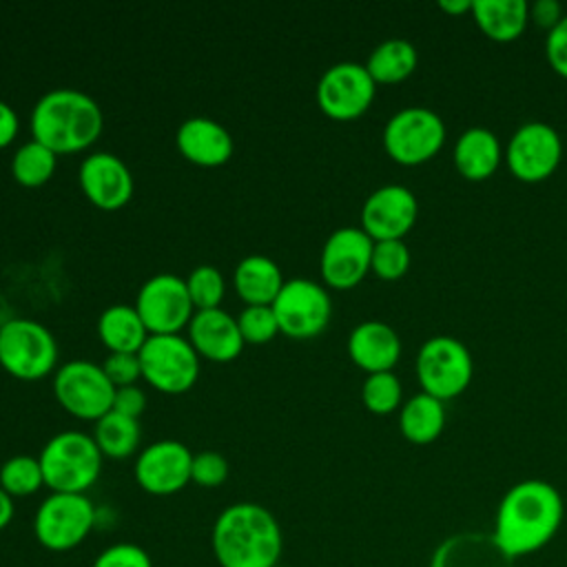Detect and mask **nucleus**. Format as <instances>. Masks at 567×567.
Masks as SVG:
<instances>
[{
  "label": "nucleus",
  "mask_w": 567,
  "mask_h": 567,
  "mask_svg": "<svg viewBox=\"0 0 567 567\" xmlns=\"http://www.w3.org/2000/svg\"><path fill=\"white\" fill-rule=\"evenodd\" d=\"M348 357L368 374L392 372L401 359V339L390 323L368 319L348 334Z\"/></svg>",
  "instance_id": "20"
},
{
  "label": "nucleus",
  "mask_w": 567,
  "mask_h": 567,
  "mask_svg": "<svg viewBox=\"0 0 567 567\" xmlns=\"http://www.w3.org/2000/svg\"><path fill=\"white\" fill-rule=\"evenodd\" d=\"M219 567H277L284 534L270 509L257 503H233L219 512L210 532Z\"/></svg>",
  "instance_id": "2"
},
{
  "label": "nucleus",
  "mask_w": 567,
  "mask_h": 567,
  "mask_svg": "<svg viewBox=\"0 0 567 567\" xmlns=\"http://www.w3.org/2000/svg\"><path fill=\"white\" fill-rule=\"evenodd\" d=\"M2 326H4V321H2V317H0V330H2Z\"/></svg>",
  "instance_id": "45"
},
{
  "label": "nucleus",
  "mask_w": 567,
  "mask_h": 567,
  "mask_svg": "<svg viewBox=\"0 0 567 567\" xmlns=\"http://www.w3.org/2000/svg\"><path fill=\"white\" fill-rule=\"evenodd\" d=\"M58 155L42 146L40 142L31 140L22 144L13 157H11V175L20 186L38 188L47 184L55 173V159Z\"/></svg>",
  "instance_id": "30"
},
{
  "label": "nucleus",
  "mask_w": 567,
  "mask_h": 567,
  "mask_svg": "<svg viewBox=\"0 0 567 567\" xmlns=\"http://www.w3.org/2000/svg\"><path fill=\"white\" fill-rule=\"evenodd\" d=\"M102 370H104V374L111 379V383L115 388L135 385V381L142 377L140 357L137 354H128V352H111L106 357V361L102 363Z\"/></svg>",
  "instance_id": "38"
},
{
  "label": "nucleus",
  "mask_w": 567,
  "mask_h": 567,
  "mask_svg": "<svg viewBox=\"0 0 567 567\" xmlns=\"http://www.w3.org/2000/svg\"><path fill=\"white\" fill-rule=\"evenodd\" d=\"M237 326L244 343L252 346L268 343L279 332L272 306H246L237 317Z\"/></svg>",
  "instance_id": "35"
},
{
  "label": "nucleus",
  "mask_w": 567,
  "mask_h": 567,
  "mask_svg": "<svg viewBox=\"0 0 567 567\" xmlns=\"http://www.w3.org/2000/svg\"><path fill=\"white\" fill-rule=\"evenodd\" d=\"M565 501L560 492L543 478L514 483L498 501L492 536L509 558H520L543 549L560 529Z\"/></svg>",
  "instance_id": "1"
},
{
  "label": "nucleus",
  "mask_w": 567,
  "mask_h": 567,
  "mask_svg": "<svg viewBox=\"0 0 567 567\" xmlns=\"http://www.w3.org/2000/svg\"><path fill=\"white\" fill-rule=\"evenodd\" d=\"M91 567H153V560L140 545L115 543L102 549Z\"/></svg>",
  "instance_id": "37"
},
{
  "label": "nucleus",
  "mask_w": 567,
  "mask_h": 567,
  "mask_svg": "<svg viewBox=\"0 0 567 567\" xmlns=\"http://www.w3.org/2000/svg\"><path fill=\"white\" fill-rule=\"evenodd\" d=\"M377 84L365 64L337 62L317 82V104L323 115L337 122L361 117L374 102Z\"/></svg>",
  "instance_id": "14"
},
{
  "label": "nucleus",
  "mask_w": 567,
  "mask_h": 567,
  "mask_svg": "<svg viewBox=\"0 0 567 567\" xmlns=\"http://www.w3.org/2000/svg\"><path fill=\"white\" fill-rule=\"evenodd\" d=\"M419 64V53L412 42L403 38H390L377 44L368 60L365 69L374 84H399L408 80Z\"/></svg>",
  "instance_id": "28"
},
{
  "label": "nucleus",
  "mask_w": 567,
  "mask_h": 567,
  "mask_svg": "<svg viewBox=\"0 0 567 567\" xmlns=\"http://www.w3.org/2000/svg\"><path fill=\"white\" fill-rule=\"evenodd\" d=\"M233 286L246 306H272L284 286V277L270 257L248 255L235 266Z\"/></svg>",
  "instance_id": "25"
},
{
  "label": "nucleus",
  "mask_w": 567,
  "mask_h": 567,
  "mask_svg": "<svg viewBox=\"0 0 567 567\" xmlns=\"http://www.w3.org/2000/svg\"><path fill=\"white\" fill-rule=\"evenodd\" d=\"M53 394L69 414L84 421H97L113 410L115 385L104 374L102 365L75 359L55 370Z\"/></svg>",
  "instance_id": "10"
},
{
  "label": "nucleus",
  "mask_w": 567,
  "mask_h": 567,
  "mask_svg": "<svg viewBox=\"0 0 567 567\" xmlns=\"http://www.w3.org/2000/svg\"><path fill=\"white\" fill-rule=\"evenodd\" d=\"M470 16L487 40L507 44L525 33L529 4L525 0H472Z\"/></svg>",
  "instance_id": "24"
},
{
  "label": "nucleus",
  "mask_w": 567,
  "mask_h": 567,
  "mask_svg": "<svg viewBox=\"0 0 567 567\" xmlns=\"http://www.w3.org/2000/svg\"><path fill=\"white\" fill-rule=\"evenodd\" d=\"M272 312L279 332L303 341L326 330L332 315V301L321 284L297 277L284 281L277 299L272 301Z\"/></svg>",
  "instance_id": "12"
},
{
  "label": "nucleus",
  "mask_w": 567,
  "mask_h": 567,
  "mask_svg": "<svg viewBox=\"0 0 567 567\" xmlns=\"http://www.w3.org/2000/svg\"><path fill=\"white\" fill-rule=\"evenodd\" d=\"M545 58L551 71L567 80V13L545 38Z\"/></svg>",
  "instance_id": "39"
},
{
  "label": "nucleus",
  "mask_w": 567,
  "mask_h": 567,
  "mask_svg": "<svg viewBox=\"0 0 567 567\" xmlns=\"http://www.w3.org/2000/svg\"><path fill=\"white\" fill-rule=\"evenodd\" d=\"M419 217L416 195L401 184H385L372 190L361 206V230L372 241L405 239Z\"/></svg>",
  "instance_id": "16"
},
{
  "label": "nucleus",
  "mask_w": 567,
  "mask_h": 567,
  "mask_svg": "<svg viewBox=\"0 0 567 567\" xmlns=\"http://www.w3.org/2000/svg\"><path fill=\"white\" fill-rule=\"evenodd\" d=\"M447 137L443 117L425 106H405L383 126L381 142L388 157L401 166H421L430 162Z\"/></svg>",
  "instance_id": "6"
},
{
  "label": "nucleus",
  "mask_w": 567,
  "mask_h": 567,
  "mask_svg": "<svg viewBox=\"0 0 567 567\" xmlns=\"http://www.w3.org/2000/svg\"><path fill=\"white\" fill-rule=\"evenodd\" d=\"M44 485V474L35 456L18 454L2 463L0 467V487L11 498H22L35 494Z\"/></svg>",
  "instance_id": "31"
},
{
  "label": "nucleus",
  "mask_w": 567,
  "mask_h": 567,
  "mask_svg": "<svg viewBox=\"0 0 567 567\" xmlns=\"http://www.w3.org/2000/svg\"><path fill=\"white\" fill-rule=\"evenodd\" d=\"M137 357L142 379L164 394H184L199 377V354L182 334H151Z\"/></svg>",
  "instance_id": "9"
},
{
  "label": "nucleus",
  "mask_w": 567,
  "mask_h": 567,
  "mask_svg": "<svg viewBox=\"0 0 567 567\" xmlns=\"http://www.w3.org/2000/svg\"><path fill=\"white\" fill-rule=\"evenodd\" d=\"M18 126H20L18 113L13 111L11 104L0 100V148H7L16 140Z\"/></svg>",
  "instance_id": "42"
},
{
  "label": "nucleus",
  "mask_w": 567,
  "mask_h": 567,
  "mask_svg": "<svg viewBox=\"0 0 567 567\" xmlns=\"http://www.w3.org/2000/svg\"><path fill=\"white\" fill-rule=\"evenodd\" d=\"M13 512H16L13 498L0 487V532H2L4 527H9V523L13 520Z\"/></svg>",
  "instance_id": "44"
},
{
  "label": "nucleus",
  "mask_w": 567,
  "mask_h": 567,
  "mask_svg": "<svg viewBox=\"0 0 567 567\" xmlns=\"http://www.w3.org/2000/svg\"><path fill=\"white\" fill-rule=\"evenodd\" d=\"M363 408L377 416L392 414L403 405V388L394 372L368 374L361 385Z\"/></svg>",
  "instance_id": "32"
},
{
  "label": "nucleus",
  "mask_w": 567,
  "mask_h": 567,
  "mask_svg": "<svg viewBox=\"0 0 567 567\" xmlns=\"http://www.w3.org/2000/svg\"><path fill=\"white\" fill-rule=\"evenodd\" d=\"M186 288L190 295V301L195 306V310H213L219 308L224 292H226V284L221 272L210 266V264H202L197 268L190 270L188 279H186Z\"/></svg>",
  "instance_id": "33"
},
{
  "label": "nucleus",
  "mask_w": 567,
  "mask_h": 567,
  "mask_svg": "<svg viewBox=\"0 0 567 567\" xmlns=\"http://www.w3.org/2000/svg\"><path fill=\"white\" fill-rule=\"evenodd\" d=\"M133 306L148 334H179L195 315L186 279L173 272L148 277L140 286Z\"/></svg>",
  "instance_id": "13"
},
{
  "label": "nucleus",
  "mask_w": 567,
  "mask_h": 567,
  "mask_svg": "<svg viewBox=\"0 0 567 567\" xmlns=\"http://www.w3.org/2000/svg\"><path fill=\"white\" fill-rule=\"evenodd\" d=\"M100 104L78 89H51L31 111V135L55 155L89 148L102 133Z\"/></svg>",
  "instance_id": "3"
},
{
  "label": "nucleus",
  "mask_w": 567,
  "mask_h": 567,
  "mask_svg": "<svg viewBox=\"0 0 567 567\" xmlns=\"http://www.w3.org/2000/svg\"><path fill=\"white\" fill-rule=\"evenodd\" d=\"M563 159V140L558 131L545 122L520 124L505 144L503 162L509 173L525 184H538L554 175Z\"/></svg>",
  "instance_id": "11"
},
{
  "label": "nucleus",
  "mask_w": 567,
  "mask_h": 567,
  "mask_svg": "<svg viewBox=\"0 0 567 567\" xmlns=\"http://www.w3.org/2000/svg\"><path fill=\"white\" fill-rule=\"evenodd\" d=\"M58 343L49 328L31 319H9L0 330V365L20 381H38L55 370Z\"/></svg>",
  "instance_id": "7"
},
{
  "label": "nucleus",
  "mask_w": 567,
  "mask_h": 567,
  "mask_svg": "<svg viewBox=\"0 0 567 567\" xmlns=\"http://www.w3.org/2000/svg\"><path fill=\"white\" fill-rule=\"evenodd\" d=\"M95 525V507L86 494L51 492L33 516V536L49 551L75 549Z\"/></svg>",
  "instance_id": "8"
},
{
  "label": "nucleus",
  "mask_w": 567,
  "mask_h": 567,
  "mask_svg": "<svg viewBox=\"0 0 567 567\" xmlns=\"http://www.w3.org/2000/svg\"><path fill=\"white\" fill-rule=\"evenodd\" d=\"M374 241L361 226H343L330 233L321 248L319 270L323 284L334 290H350L370 272Z\"/></svg>",
  "instance_id": "15"
},
{
  "label": "nucleus",
  "mask_w": 567,
  "mask_h": 567,
  "mask_svg": "<svg viewBox=\"0 0 567 567\" xmlns=\"http://www.w3.org/2000/svg\"><path fill=\"white\" fill-rule=\"evenodd\" d=\"M503 146L494 131L485 126H472L463 131L452 148V162L461 177L467 182H485L489 179L501 162H503Z\"/></svg>",
  "instance_id": "23"
},
{
  "label": "nucleus",
  "mask_w": 567,
  "mask_h": 567,
  "mask_svg": "<svg viewBox=\"0 0 567 567\" xmlns=\"http://www.w3.org/2000/svg\"><path fill=\"white\" fill-rule=\"evenodd\" d=\"M228 478V461L213 450L193 454L190 483L199 487H219Z\"/></svg>",
  "instance_id": "36"
},
{
  "label": "nucleus",
  "mask_w": 567,
  "mask_h": 567,
  "mask_svg": "<svg viewBox=\"0 0 567 567\" xmlns=\"http://www.w3.org/2000/svg\"><path fill=\"white\" fill-rule=\"evenodd\" d=\"M177 151L195 166L215 168L230 159L233 137L215 120L208 117H188L179 124L175 133Z\"/></svg>",
  "instance_id": "22"
},
{
  "label": "nucleus",
  "mask_w": 567,
  "mask_h": 567,
  "mask_svg": "<svg viewBox=\"0 0 567 567\" xmlns=\"http://www.w3.org/2000/svg\"><path fill=\"white\" fill-rule=\"evenodd\" d=\"M445 419V403L425 392H419L401 405L399 432L414 445H430L443 434Z\"/></svg>",
  "instance_id": "26"
},
{
  "label": "nucleus",
  "mask_w": 567,
  "mask_h": 567,
  "mask_svg": "<svg viewBox=\"0 0 567 567\" xmlns=\"http://www.w3.org/2000/svg\"><path fill=\"white\" fill-rule=\"evenodd\" d=\"M188 341L199 357L215 363H228L244 350L237 317L221 308L195 310L188 323Z\"/></svg>",
  "instance_id": "19"
},
{
  "label": "nucleus",
  "mask_w": 567,
  "mask_h": 567,
  "mask_svg": "<svg viewBox=\"0 0 567 567\" xmlns=\"http://www.w3.org/2000/svg\"><path fill=\"white\" fill-rule=\"evenodd\" d=\"M78 182L86 199L102 210H117L133 195V175L128 166L113 153L97 151L82 159Z\"/></svg>",
  "instance_id": "18"
},
{
  "label": "nucleus",
  "mask_w": 567,
  "mask_h": 567,
  "mask_svg": "<svg viewBox=\"0 0 567 567\" xmlns=\"http://www.w3.org/2000/svg\"><path fill=\"white\" fill-rule=\"evenodd\" d=\"M190 463L193 452L184 443L162 439L140 452L133 474L144 492L153 496H171L190 483Z\"/></svg>",
  "instance_id": "17"
},
{
  "label": "nucleus",
  "mask_w": 567,
  "mask_h": 567,
  "mask_svg": "<svg viewBox=\"0 0 567 567\" xmlns=\"http://www.w3.org/2000/svg\"><path fill=\"white\" fill-rule=\"evenodd\" d=\"M102 458L93 436L78 430L51 436L38 456L44 485L64 494H84L93 487L102 472Z\"/></svg>",
  "instance_id": "4"
},
{
  "label": "nucleus",
  "mask_w": 567,
  "mask_h": 567,
  "mask_svg": "<svg viewBox=\"0 0 567 567\" xmlns=\"http://www.w3.org/2000/svg\"><path fill=\"white\" fill-rule=\"evenodd\" d=\"M410 248L405 246L403 239L374 241L370 270L383 281H396L410 270Z\"/></svg>",
  "instance_id": "34"
},
{
  "label": "nucleus",
  "mask_w": 567,
  "mask_h": 567,
  "mask_svg": "<svg viewBox=\"0 0 567 567\" xmlns=\"http://www.w3.org/2000/svg\"><path fill=\"white\" fill-rule=\"evenodd\" d=\"M430 567H514L492 532H458L441 540L430 558Z\"/></svg>",
  "instance_id": "21"
},
{
  "label": "nucleus",
  "mask_w": 567,
  "mask_h": 567,
  "mask_svg": "<svg viewBox=\"0 0 567 567\" xmlns=\"http://www.w3.org/2000/svg\"><path fill=\"white\" fill-rule=\"evenodd\" d=\"M91 436L97 443L102 456L126 458L137 450L142 430H140L137 419H131V416H124V414L111 410L102 419L95 421Z\"/></svg>",
  "instance_id": "29"
},
{
  "label": "nucleus",
  "mask_w": 567,
  "mask_h": 567,
  "mask_svg": "<svg viewBox=\"0 0 567 567\" xmlns=\"http://www.w3.org/2000/svg\"><path fill=\"white\" fill-rule=\"evenodd\" d=\"M277 567H286V565H277Z\"/></svg>",
  "instance_id": "46"
},
{
  "label": "nucleus",
  "mask_w": 567,
  "mask_h": 567,
  "mask_svg": "<svg viewBox=\"0 0 567 567\" xmlns=\"http://www.w3.org/2000/svg\"><path fill=\"white\" fill-rule=\"evenodd\" d=\"M146 408V394L142 388L137 385H124V388H115V396H113V412H120L124 416L137 419Z\"/></svg>",
  "instance_id": "40"
},
{
  "label": "nucleus",
  "mask_w": 567,
  "mask_h": 567,
  "mask_svg": "<svg viewBox=\"0 0 567 567\" xmlns=\"http://www.w3.org/2000/svg\"><path fill=\"white\" fill-rule=\"evenodd\" d=\"M97 337L111 352L137 354L151 334L135 306L115 303L100 315Z\"/></svg>",
  "instance_id": "27"
},
{
  "label": "nucleus",
  "mask_w": 567,
  "mask_h": 567,
  "mask_svg": "<svg viewBox=\"0 0 567 567\" xmlns=\"http://www.w3.org/2000/svg\"><path fill=\"white\" fill-rule=\"evenodd\" d=\"M565 18L563 4L558 0H536L529 4V22L545 29L547 33Z\"/></svg>",
  "instance_id": "41"
},
{
  "label": "nucleus",
  "mask_w": 567,
  "mask_h": 567,
  "mask_svg": "<svg viewBox=\"0 0 567 567\" xmlns=\"http://www.w3.org/2000/svg\"><path fill=\"white\" fill-rule=\"evenodd\" d=\"M439 9L447 16H463L472 13V0H441Z\"/></svg>",
  "instance_id": "43"
},
{
  "label": "nucleus",
  "mask_w": 567,
  "mask_h": 567,
  "mask_svg": "<svg viewBox=\"0 0 567 567\" xmlns=\"http://www.w3.org/2000/svg\"><path fill=\"white\" fill-rule=\"evenodd\" d=\"M414 370L421 392L445 403L467 390L474 374V361L467 346L456 337L434 334L421 343Z\"/></svg>",
  "instance_id": "5"
}]
</instances>
